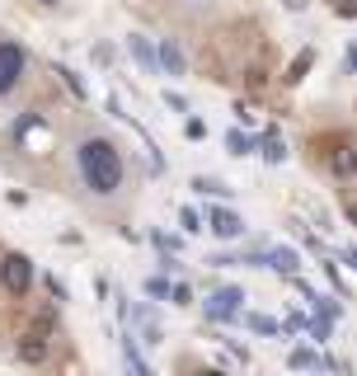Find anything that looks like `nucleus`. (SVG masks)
<instances>
[{
	"label": "nucleus",
	"mask_w": 357,
	"mask_h": 376,
	"mask_svg": "<svg viewBox=\"0 0 357 376\" xmlns=\"http://www.w3.org/2000/svg\"><path fill=\"white\" fill-rule=\"evenodd\" d=\"M76 170L80 183H85L94 198H113L127 179V165H123V151L113 146L109 137H85L76 146Z\"/></svg>",
	"instance_id": "nucleus-1"
},
{
	"label": "nucleus",
	"mask_w": 357,
	"mask_h": 376,
	"mask_svg": "<svg viewBox=\"0 0 357 376\" xmlns=\"http://www.w3.org/2000/svg\"><path fill=\"white\" fill-rule=\"evenodd\" d=\"M52 339H56V320H52V310H43V315H34L29 325H24L19 343H14V353H19V362L43 367L47 357H52Z\"/></svg>",
	"instance_id": "nucleus-2"
},
{
	"label": "nucleus",
	"mask_w": 357,
	"mask_h": 376,
	"mask_svg": "<svg viewBox=\"0 0 357 376\" xmlns=\"http://www.w3.org/2000/svg\"><path fill=\"white\" fill-rule=\"evenodd\" d=\"M0 287H5V297H29V287H34V259L29 254H0Z\"/></svg>",
	"instance_id": "nucleus-3"
},
{
	"label": "nucleus",
	"mask_w": 357,
	"mask_h": 376,
	"mask_svg": "<svg viewBox=\"0 0 357 376\" xmlns=\"http://www.w3.org/2000/svg\"><path fill=\"white\" fill-rule=\"evenodd\" d=\"M24 71H29V52H24L14 38H0V99L14 94V85L24 80Z\"/></svg>",
	"instance_id": "nucleus-4"
},
{
	"label": "nucleus",
	"mask_w": 357,
	"mask_h": 376,
	"mask_svg": "<svg viewBox=\"0 0 357 376\" xmlns=\"http://www.w3.org/2000/svg\"><path fill=\"white\" fill-rule=\"evenodd\" d=\"M202 310H207V320H226V325H231V320L245 315V292H240V287H216Z\"/></svg>",
	"instance_id": "nucleus-5"
},
{
	"label": "nucleus",
	"mask_w": 357,
	"mask_h": 376,
	"mask_svg": "<svg viewBox=\"0 0 357 376\" xmlns=\"http://www.w3.org/2000/svg\"><path fill=\"white\" fill-rule=\"evenodd\" d=\"M156 57H160V71H165V76H183V71H188V61H183V47H178V38H160Z\"/></svg>",
	"instance_id": "nucleus-6"
},
{
	"label": "nucleus",
	"mask_w": 357,
	"mask_h": 376,
	"mask_svg": "<svg viewBox=\"0 0 357 376\" xmlns=\"http://www.w3.org/2000/svg\"><path fill=\"white\" fill-rule=\"evenodd\" d=\"M127 52H132V61L146 71V76H160V57H156V47H151V38L132 34V38H127Z\"/></svg>",
	"instance_id": "nucleus-7"
},
{
	"label": "nucleus",
	"mask_w": 357,
	"mask_h": 376,
	"mask_svg": "<svg viewBox=\"0 0 357 376\" xmlns=\"http://www.w3.org/2000/svg\"><path fill=\"white\" fill-rule=\"evenodd\" d=\"M207 226H212L221 240H240V235H245V221L235 217V212H226V207H216L212 217H207Z\"/></svg>",
	"instance_id": "nucleus-8"
},
{
	"label": "nucleus",
	"mask_w": 357,
	"mask_h": 376,
	"mask_svg": "<svg viewBox=\"0 0 357 376\" xmlns=\"http://www.w3.org/2000/svg\"><path fill=\"white\" fill-rule=\"evenodd\" d=\"M123 362H127V372H132V376H156L151 367H146V357H141V348H136L132 330H123Z\"/></svg>",
	"instance_id": "nucleus-9"
},
{
	"label": "nucleus",
	"mask_w": 357,
	"mask_h": 376,
	"mask_svg": "<svg viewBox=\"0 0 357 376\" xmlns=\"http://www.w3.org/2000/svg\"><path fill=\"white\" fill-rule=\"evenodd\" d=\"M258 259H268V268H278V273H296V263H301L291 250H263Z\"/></svg>",
	"instance_id": "nucleus-10"
},
{
	"label": "nucleus",
	"mask_w": 357,
	"mask_h": 376,
	"mask_svg": "<svg viewBox=\"0 0 357 376\" xmlns=\"http://www.w3.org/2000/svg\"><path fill=\"white\" fill-rule=\"evenodd\" d=\"M56 76H61V85H66V90H71V94H76V99H80V103H85V99H89V90H85V80H80V76H76V71H71V66H56Z\"/></svg>",
	"instance_id": "nucleus-11"
},
{
	"label": "nucleus",
	"mask_w": 357,
	"mask_h": 376,
	"mask_svg": "<svg viewBox=\"0 0 357 376\" xmlns=\"http://www.w3.org/2000/svg\"><path fill=\"white\" fill-rule=\"evenodd\" d=\"M258 151H263V160H273V165H278V160H287V146H282L273 132H268V137H258Z\"/></svg>",
	"instance_id": "nucleus-12"
},
{
	"label": "nucleus",
	"mask_w": 357,
	"mask_h": 376,
	"mask_svg": "<svg viewBox=\"0 0 357 376\" xmlns=\"http://www.w3.org/2000/svg\"><path fill=\"white\" fill-rule=\"evenodd\" d=\"M193 188H198V193H207V198H221V193H231V188H226V183L207 179V174H198V179H193Z\"/></svg>",
	"instance_id": "nucleus-13"
},
{
	"label": "nucleus",
	"mask_w": 357,
	"mask_h": 376,
	"mask_svg": "<svg viewBox=\"0 0 357 376\" xmlns=\"http://www.w3.org/2000/svg\"><path fill=\"white\" fill-rule=\"evenodd\" d=\"M291 367H296V372H315V367H320V357H315L311 348H296V353H291Z\"/></svg>",
	"instance_id": "nucleus-14"
},
{
	"label": "nucleus",
	"mask_w": 357,
	"mask_h": 376,
	"mask_svg": "<svg viewBox=\"0 0 357 376\" xmlns=\"http://www.w3.org/2000/svg\"><path fill=\"white\" fill-rule=\"evenodd\" d=\"M226 146H231V156H249V146H254V141H249L245 132H226Z\"/></svg>",
	"instance_id": "nucleus-15"
},
{
	"label": "nucleus",
	"mask_w": 357,
	"mask_h": 376,
	"mask_svg": "<svg viewBox=\"0 0 357 376\" xmlns=\"http://www.w3.org/2000/svg\"><path fill=\"white\" fill-rule=\"evenodd\" d=\"M245 325L254 334H278V320H268V315H245Z\"/></svg>",
	"instance_id": "nucleus-16"
},
{
	"label": "nucleus",
	"mask_w": 357,
	"mask_h": 376,
	"mask_svg": "<svg viewBox=\"0 0 357 376\" xmlns=\"http://www.w3.org/2000/svg\"><path fill=\"white\" fill-rule=\"evenodd\" d=\"M169 292H174V287H169L165 278H146V297H156V301H165Z\"/></svg>",
	"instance_id": "nucleus-17"
},
{
	"label": "nucleus",
	"mask_w": 357,
	"mask_h": 376,
	"mask_svg": "<svg viewBox=\"0 0 357 376\" xmlns=\"http://www.w3.org/2000/svg\"><path fill=\"white\" fill-rule=\"evenodd\" d=\"M334 174H357V151H343V156H334Z\"/></svg>",
	"instance_id": "nucleus-18"
},
{
	"label": "nucleus",
	"mask_w": 357,
	"mask_h": 376,
	"mask_svg": "<svg viewBox=\"0 0 357 376\" xmlns=\"http://www.w3.org/2000/svg\"><path fill=\"white\" fill-rule=\"evenodd\" d=\"M178 226H183V230L193 235V230H202V217L193 212V207H183V212H178Z\"/></svg>",
	"instance_id": "nucleus-19"
},
{
	"label": "nucleus",
	"mask_w": 357,
	"mask_h": 376,
	"mask_svg": "<svg viewBox=\"0 0 357 376\" xmlns=\"http://www.w3.org/2000/svg\"><path fill=\"white\" fill-rule=\"evenodd\" d=\"M169 297H174V306H188V301H193V287L188 283H174V292H169Z\"/></svg>",
	"instance_id": "nucleus-20"
},
{
	"label": "nucleus",
	"mask_w": 357,
	"mask_h": 376,
	"mask_svg": "<svg viewBox=\"0 0 357 376\" xmlns=\"http://www.w3.org/2000/svg\"><path fill=\"white\" fill-rule=\"evenodd\" d=\"M306 71H311V52H306V57H301V61H291V76H287V80H291V85H296V80H301V76H306Z\"/></svg>",
	"instance_id": "nucleus-21"
},
{
	"label": "nucleus",
	"mask_w": 357,
	"mask_h": 376,
	"mask_svg": "<svg viewBox=\"0 0 357 376\" xmlns=\"http://www.w3.org/2000/svg\"><path fill=\"white\" fill-rule=\"evenodd\" d=\"M183 132H188L193 141H202V137H207V127H202V118H188V123H183Z\"/></svg>",
	"instance_id": "nucleus-22"
},
{
	"label": "nucleus",
	"mask_w": 357,
	"mask_h": 376,
	"mask_svg": "<svg viewBox=\"0 0 357 376\" xmlns=\"http://www.w3.org/2000/svg\"><path fill=\"white\" fill-rule=\"evenodd\" d=\"M165 103L174 108V113H188V103H183V94H174V90H165Z\"/></svg>",
	"instance_id": "nucleus-23"
},
{
	"label": "nucleus",
	"mask_w": 357,
	"mask_h": 376,
	"mask_svg": "<svg viewBox=\"0 0 357 376\" xmlns=\"http://www.w3.org/2000/svg\"><path fill=\"white\" fill-rule=\"evenodd\" d=\"M343 263H348V268L357 273V250H353V245H343Z\"/></svg>",
	"instance_id": "nucleus-24"
},
{
	"label": "nucleus",
	"mask_w": 357,
	"mask_h": 376,
	"mask_svg": "<svg viewBox=\"0 0 357 376\" xmlns=\"http://www.w3.org/2000/svg\"><path fill=\"white\" fill-rule=\"evenodd\" d=\"M348 61H353V71H357V47H353V52H348Z\"/></svg>",
	"instance_id": "nucleus-25"
},
{
	"label": "nucleus",
	"mask_w": 357,
	"mask_h": 376,
	"mask_svg": "<svg viewBox=\"0 0 357 376\" xmlns=\"http://www.w3.org/2000/svg\"><path fill=\"white\" fill-rule=\"evenodd\" d=\"M287 5H291V10H301V5H306V0H287Z\"/></svg>",
	"instance_id": "nucleus-26"
},
{
	"label": "nucleus",
	"mask_w": 357,
	"mask_h": 376,
	"mask_svg": "<svg viewBox=\"0 0 357 376\" xmlns=\"http://www.w3.org/2000/svg\"><path fill=\"white\" fill-rule=\"evenodd\" d=\"M198 376H226V372H198Z\"/></svg>",
	"instance_id": "nucleus-27"
},
{
	"label": "nucleus",
	"mask_w": 357,
	"mask_h": 376,
	"mask_svg": "<svg viewBox=\"0 0 357 376\" xmlns=\"http://www.w3.org/2000/svg\"><path fill=\"white\" fill-rule=\"evenodd\" d=\"M38 5H56V0H38Z\"/></svg>",
	"instance_id": "nucleus-28"
}]
</instances>
